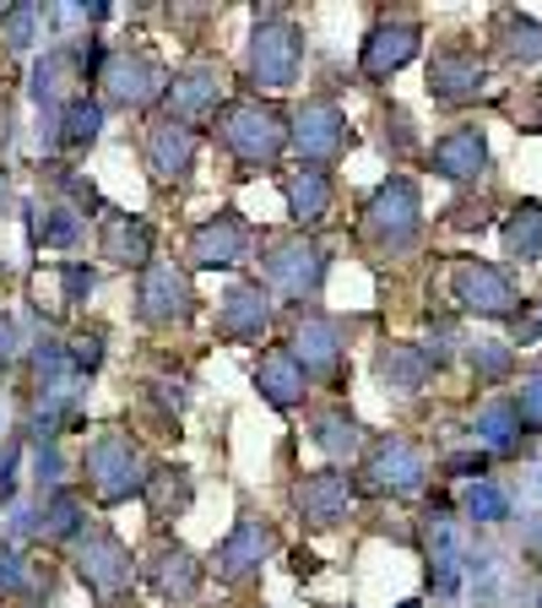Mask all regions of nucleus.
I'll use <instances>...</instances> for the list:
<instances>
[{
    "label": "nucleus",
    "instance_id": "obj_1",
    "mask_svg": "<svg viewBox=\"0 0 542 608\" xmlns=\"http://www.w3.org/2000/svg\"><path fill=\"white\" fill-rule=\"evenodd\" d=\"M82 472L98 494V505H126V500H141L146 494V478H152V461L141 456L126 430H104L93 435V446L82 456Z\"/></svg>",
    "mask_w": 542,
    "mask_h": 608
},
{
    "label": "nucleus",
    "instance_id": "obj_2",
    "mask_svg": "<svg viewBox=\"0 0 542 608\" xmlns=\"http://www.w3.org/2000/svg\"><path fill=\"white\" fill-rule=\"evenodd\" d=\"M417 229H423V190H417V179L391 174V179L369 196V207H364V234H369L375 250L402 256V250L417 245Z\"/></svg>",
    "mask_w": 542,
    "mask_h": 608
},
{
    "label": "nucleus",
    "instance_id": "obj_3",
    "mask_svg": "<svg viewBox=\"0 0 542 608\" xmlns=\"http://www.w3.org/2000/svg\"><path fill=\"white\" fill-rule=\"evenodd\" d=\"M245 66H250V82L271 87V93H287L298 82V71H304V33L276 5L261 11V22L250 33V60Z\"/></svg>",
    "mask_w": 542,
    "mask_h": 608
},
{
    "label": "nucleus",
    "instance_id": "obj_4",
    "mask_svg": "<svg viewBox=\"0 0 542 608\" xmlns=\"http://www.w3.org/2000/svg\"><path fill=\"white\" fill-rule=\"evenodd\" d=\"M217 137L245 168H271L282 157V148H287V120L271 104H261V98H239V104L223 109Z\"/></svg>",
    "mask_w": 542,
    "mask_h": 608
},
{
    "label": "nucleus",
    "instance_id": "obj_5",
    "mask_svg": "<svg viewBox=\"0 0 542 608\" xmlns=\"http://www.w3.org/2000/svg\"><path fill=\"white\" fill-rule=\"evenodd\" d=\"M326 250L315 245V239H304V234H293V239H276L267 245V256H261V272H267V294L276 300H315L320 294V283H326Z\"/></svg>",
    "mask_w": 542,
    "mask_h": 608
},
{
    "label": "nucleus",
    "instance_id": "obj_6",
    "mask_svg": "<svg viewBox=\"0 0 542 608\" xmlns=\"http://www.w3.org/2000/svg\"><path fill=\"white\" fill-rule=\"evenodd\" d=\"M136 315H141L146 326H157V331L185 326V320L196 315V289H190V278H185L174 261H152V267H141V283H136Z\"/></svg>",
    "mask_w": 542,
    "mask_h": 608
},
{
    "label": "nucleus",
    "instance_id": "obj_7",
    "mask_svg": "<svg viewBox=\"0 0 542 608\" xmlns=\"http://www.w3.org/2000/svg\"><path fill=\"white\" fill-rule=\"evenodd\" d=\"M353 505H358V483L342 467H320V472H304L293 483V511L309 527H337V522L353 516Z\"/></svg>",
    "mask_w": 542,
    "mask_h": 608
},
{
    "label": "nucleus",
    "instance_id": "obj_8",
    "mask_svg": "<svg viewBox=\"0 0 542 608\" xmlns=\"http://www.w3.org/2000/svg\"><path fill=\"white\" fill-rule=\"evenodd\" d=\"M287 142L298 148V157H309V168L342 157V148H347V115H342V104H337V98H309V104H298V109H293V126H287Z\"/></svg>",
    "mask_w": 542,
    "mask_h": 608
},
{
    "label": "nucleus",
    "instance_id": "obj_9",
    "mask_svg": "<svg viewBox=\"0 0 542 608\" xmlns=\"http://www.w3.org/2000/svg\"><path fill=\"white\" fill-rule=\"evenodd\" d=\"M271 522L261 516H239L234 522V533L217 543V554H212V571H217V582L223 587H245V582H256L261 576V565L271 560Z\"/></svg>",
    "mask_w": 542,
    "mask_h": 608
},
{
    "label": "nucleus",
    "instance_id": "obj_10",
    "mask_svg": "<svg viewBox=\"0 0 542 608\" xmlns=\"http://www.w3.org/2000/svg\"><path fill=\"white\" fill-rule=\"evenodd\" d=\"M98 82H104V98L115 109H146V104H157L168 93V71L152 55H115L98 71Z\"/></svg>",
    "mask_w": 542,
    "mask_h": 608
},
{
    "label": "nucleus",
    "instance_id": "obj_11",
    "mask_svg": "<svg viewBox=\"0 0 542 608\" xmlns=\"http://www.w3.org/2000/svg\"><path fill=\"white\" fill-rule=\"evenodd\" d=\"M450 294L456 304L467 309V315H516V283L499 272V267H488V261H456V272H450Z\"/></svg>",
    "mask_w": 542,
    "mask_h": 608
},
{
    "label": "nucleus",
    "instance_id": "obj_12",
    "mask_svg": "<svg viewBox=\"0 0 542 608\" xmlns=\"http://www.w3.org/2000/svg\"><path fill=\"white\" fill-rule=\"evenodd\" d=\"M76 571H82V582H87L98 598H120L136 582L131 549H126L115 533H87V538H76Z\"/></svg>",
    "mask_w": 542,
    "mask_h": 608
},
{
    "label": "nucleus",
    "instance_id": "obj_13",
    "mask_svg": "<svg viewBox=\"0 0 542 608\" xmlns=\"http://www.w3.org/2000/svg\"><path fill=\"white\" fill-rule=\"evenodd\" d=\"M196 152H201L196 126H185V120H174V115H157V120L146 126V168H152L157 185H179V179H190Z\"/></svg>",
    "mask_w": 542,
    "mask_h": 608
},
{
    "label": "nucleus",
    "instance_id": "obj_14",
    "mask_svg": "<svg viewBox=\"0 0 542 608\" xmlns=\"http://www.w3.org/2000/svg\"><path fill=\"white\" fill-rule=\"evenodd\" d=\"M347 326L337 315H304L298 331H293V359L304 364V375H326V381H342V353H347Z\"/></svg>",
    "mask_w": 542,
    "mask_h": 608
},
{
    "label": "nucleus",
    "instance_id": "obj_15",
    "mask_svg": "<svg viewBox=\"0 0 542 608\" xmlns=\"http://www.w3.org/2000/svg\"><path fill=\"white\" fill-rule=\"evenodd\" d=\"M364 472H369V483H375L380 494H417L423 478H428V461H423V452H417L412 441L386 435V441H375Z\"/></svg>",
    "mask_w": 542,
    "mask_h": 608
},
{
    "label": "nucleus",
    "instance_id": "obj_16",
    "mask_svg": "<svg viewBox=\"0 0 542 608\" xmlns=\"http://www.w3.org/2000/svg\"><path fill=\"white\" fill-rule=\"evenodd\" d=\"M250 256V223L239 212H217L190 234V267H239Z\"/></svg>",
    "mask_w": 542,
    "mask_h": 608
},
{
    "label": "nucleus",
    "instance_id": "obj_17",
    "mask_svg": "<svg viewBox=\"0 0 542 608\" xmlns=\"http://www.w3.org/2000/svg\"><path fill=\"white\" fill-rule=\"evenodd\" d=\"M271 326V294L261 283H234L217 304V337L223 342H261Z\"/></svg>",
    "mask_w": 542,
    "mask_h": 608
},
{
    "label": "nucleus",
    "instance_id": "obj_18",
    "mask_svg": "<svg viewBox=\"0 0 542 608\" xmlns=\"http://www.w3.org/2000/svg\"><path fill=\"white\" fill-rule=\"evenodd\" d=\"M483 82H488V71L472 49H439L428 60V98L434 104H472L483 93Z\"/></svg>",
    "mask_w": 542,
    "mask_h": 608
},
{
    "label": "nucleus",
    "instance_id": "obj_19",
    "mask_svg": "<svg viewBox=\"0 0 542 608\" xmlns=\"http://www.w3.org/2000/svg\"><path fill=\"white\" fill-rule=\"evenodd\" d=\"M223 109V77L217 66H190L179 77H168V115L185 120V126H201V120H217Z\"/></svg>",
    "mask_w": 542,
    "mask_h": 608
},
{
    "label": "nucleus",
    "instance_id": "obj_20",
    "mask_svg": "<svg viewBox=\"0 0 542 608\" xmlns=\"http://www.w3.org/2000/svg\"><path fill=\"white\" fill-rule=\"evenodd\" d=\"M417 44H423V33H417V22H380L369 38H364V55H358V71L369 77V82H386V77H397L406 60L417 55Z\"/></svg>",
    "mask_w": 542,
    "mask_h": 608
},
{
    "label": "nucleus",
    "instance_id": "obj_21",
    "mask_svg": "<svg viewBox=\"0 0 542 608\" xmlns=\"http://www.w3.org/2000/svg\"><path fill=\"white\" fill-rule=\"evenodd\" d=\"M483 163H488V142H483V126H456L450 137H439L434 152H428V168L439 174V179H478L483 174Z\"/></svg>",
    "mask_w": 542,
    "mask_h": 608
},
{
    "label": "nucleus",
    "instance_id": "obj_22",
    "mask_svg": "<svg viewBox=\"0 0 542 608\" xmlns=\"http://www.w3.org/2000/svg\"><path fill=\"white\" fill-rule=\"evenodd\" d=\"M98 250H104V261H115V267H152V223L115 207V212L104 218V229H98Z\"/></svg>",
    "mask_w": 542,
    "mask_h": 608
},
{
    "label": "nucleus",
    "instance_id": "obj_23",
    "mask_svg": "<svg viewBox=\"0 0 542 608\" xmlns=\"http://www.w3.org/2000/svg\"><path fill=\"white\" fill-rule=\"evenodd\" d=\"M256 391L267 397L276 413H293V408L304 402V391H309V375H304V364H298L287 348H271V353H261V364H256Z\"/></svg>",
    "mask_w": 542,
    "mask_h": 608
},
{
    "label": "nucleus",
    "instance_id": "obj_24",
    "mask_svg": "<svg viewBox=\"0 0 542 608\" xmlns=\"http://www.w3.org/2000/svg\"><path fill=\"white\" fill-rule=\"evenodd\" d=\"M146 582H152V593H157L163 604H196V593H201V565L190 560V549L163 543V549L152 554V565H146Z\"/></svg>",
    "mask_w": 542,
    "mask_h": 608
},
{
    "label": "nucleus",
    "instance_id": "obj_25",
    "mask_svg": "<svg viewBox=\"0 0 542 608\" xmlns=\"http://www.w3.org/2000/svg\"><path fill=\"white\" fill-rule=\"evenodd\" d=\"M375 370H380L386 391H397V397H412V391H423V386H428V375H434V359H428L417 342H386V348H380V359H375Z\"/></svg>",
    "mask_w": 542,
    "mask_h": 608
},
{
    "label": "nucleus",
    "instance_id": "obj_26",
    "mask_svg": "<svg viewBox=\"0 0 542 608\" xmlns=\"http://www.w3.org/2000/svg\"><path fill=\"white\" fill-rule=\"evenodd\" d=\"M98 137H104V104L93 98H71L60 115H49V148L87 152Z\"/></svg>",
    "mask_w": 542,
    "mask_h": 608
},
{
    "label": "nucleus",
    "instance_id": "obj_27",
    "mask_svg": "<svg viewBox=\"0 0 542 608\" xmlns=\"http://www.w3.org/2000/svg\"><path fill=\"white\" fill-rule=\"evenodd\" d=\"M287 212H293L298 229L326 223V212H331V174H326V168H298V174H287Z\"/></svg>",
    "mask_w": 542,
    "mask_h": 608
},
{
    "label": "nucleus",
    "instance_id": "obj_28",
    "mask_svg": "<svg viewBox=\"0 0 542 608\" xmlns=\"http://www.w3.org/2000/svg\"><path fill=\"white\" fill-rule=\"evenodd\" d=\"M146 511L157 516V522H168V516H185L190 511V500H196V483H190V472L185 467H152V478H146Z\"/></svg>",
    "mask_w": 542,
    "mask_h": 608
},
{
    "label": "nucleus",
    "instance_id": "obj_29",
    "mask_svg": "<svg viewBox=\"0 0 542 608\" xmlns=\"http://www.w3.org/2000/svg\"><path fill=\"white\" fill-rule=\"evenodd\" d=\"M472 430H478V441L488 446V456H516L527 424H521V408H516V402H488Z\"/></svg>",
    "mask_w": 542,
    "mask_h": 608
},
{
    "label": "nucleus",
    "instance_id": "obj_30",
    "mask_svg": "<svg viewBox=\"0 0 542 608\" xmlns=\"http://www.w3.org/2000/svg\"><path fill=\"white\" fill-rule=\"evenodd\" d=\"M505 256L542 261V201H521V207L505 218Z\"/></svg>",
    "mask_w": 542,
    "mask_h": 608
},
{
    "label": "nucleus",
    "instance_id": "obj_31",
    "mask_svg": "<svg viewBox=\"0 0 542 608\" xmlns=\"http://www.w3.org/2000/svg\"><path fill=\"white\" fill-rule=\"evenodd\" d=\"M309 441H315L326 456H337V461H342V456H353L358 446H364V430H358V419H353V413L331 408V413H320V419H315Z\"/></svg>",
    "mask_w": 542,
    "mask_h": 608
},
{
    "label": "nucleus",
    "instance_id": "obj_32",
    "mask_svg": "<svg viewBox=\"0 0 542 608\" xmlns=\"http://www.w3.org/2000/svg\"><path fill=\"white\" fill-rule=\"evenodd\" d=\"M467 364L478 370V381H505V375L516 370V348L499 342V337H478V342L467 348Z\"/></svg>",
    "mask_w": 542,
    "mask_h": 608
},
{
    "label": "nucleus",
    "instance_id": "obj_33",
    "mask_svg": "<svg viewBox=\"0 0 542 608\" xmlns=\"http://www.w3.org/2000/svg\"><path fill=\"white\" fill-rule=\"evenodd\" d=\"M38 533L44 538H82V500L71 494V489H60V494H49V511H44V522H38Z\"/></svg>",
    "mask_w": 542,
    "mask_h": 608
},
{
    "label": "nucleus",
    "instance_id": "obj_34",
    "mask_svg": "<svg viewBox=\"0 0 542 608\" xmlns=\"http://www.w3.org/2000/svg\"><path fill=\"white\" fill-rule=\"evenodd\" d=\"M461 511L472 516V522H483V527H494V522H505L510 516V500H505V489L499 483H488V478H478L467 494H461Z\"/></svg>",
    "mask_w": 542,
    "mask_h": 608
},
{
    "label": "nucleus",
    "instance_id": "obj_35",
    "mask_svg": "<svg viewBox=\"0 0 542 608\" xmlns=\"http://www.w3.org/2000/svg\"><path fill=\"white\" fill-rule=\"evenodd\" d=\"M33 239H44L49 250H71V245L82 239V212H71V207H49L44 223H33Z\"/></svg>",
    "mask_w": 542,
    "mask_h": 608
},
{
    "label": "nucleus",
    "instance_id": "obj_36",
    "mask_svg": "<svg viewBox=\"0 0 542 608\" xmlns=\"http://www.w3.org/2000/svg\"><path fill=\"white\" fill-rule=\"evenodd\" d=\"M505 55L521 60V66H538L542 60V22H532V16H510V22H505Z\"/></svg>",
    "mask_w": 542,
    "mask_h": 608
},
{
    "label": "nucleus",
    "instance_id": "obj_37",
    "mask_svg": "<svg viewBox=\"0 0 542 608\" xmlns=\"http://www.w3.org/2000/svg\"><path fill=\"white\" fill-rule=\"evenodd\" d=\"M38 16H44V5H11V11H5L0 38H5V49H11V55L33 49V38H38Z\"/></svg>",
    "mask_w": 542,
    "mask_h": 608
},
{
    "label": "nucleus",
    "instance_id": "obj_38",
    "mask_svg": "<svg viewBox=\"0 0 542 608\" xmlns=\"http://www.w3.org/2000/svg\"><path fill=\"white\" fill-rule=\"evenodd\" d=\"M60 71H66V55H60V49H49V55L33 66V87H27V93H33L38 109H55V98H60Z\"/></svg>",
    "mask_w": 542,
    "mask_h": 608
},
{
    "label": "nucleus",
    "instance_id": "obj_39",
    "mask_svg": "<svg viewBox=\"0 0 542 608\" xmlns=\"http://www.w3.org/2000/svg\"><path fill=\"white\" fill-rule=\"evenodd\" d=\"M66 359H71V375H93L104 364V331H76Z\"/></svg>",
    "mask_w": 542,
    "mask_h": 608
},
{
    "label": "nucleus",
    "instance_id": "obj_40",
    "mask_svg": "<svg viewBox=\"0 0 542 608\" xmlns=\"http://www.w3.org/2000/svg\"><path fill=\"white\" fill-rule=\"evenodd\" d=\"M60 467H66V461H60V446H55V441H38V452H33V478H38L44 494H60V478H66Z\"/></svg>",
    "mask_w": 542,
    "mask_h": 608
},
{
    "label": "nucleus",
    "instance_id": "obj_41",
    "mask_svg": "<svg viewBox=\"0 0 542 608\" xmlns=\"http://www.w3.org/2000/svg\"><path fill=\"white\" fill-rule=\"evenodd\" d=\"M60 289H66V304H82L98 289V272H93L87 261H66V267H60Z\"/></svg>",
    "mask_w": 542,
    "mask_h": 608
},
{
    "label": "nucleus",
    "instance_id": "obj_42",
    "mask_svg": "<svg viewBox=\"0 0 542 608\" xmlns=\"http://www.w3.org/2000/svg\"><path fill=\"white\" fill-rule=\"evenodd\" d=\"M516 408H521V424H527V430H538V435H542V370H538V375H527V381H521V402H516Z\"/></svg>",
    "mask_w": 542,
    "mask_h": 608
},
{
    "label": "nucleus",
    "instance_id": "obj_43",
    "mask_svg": "<svg viewBox=\"0 0 542 608\" xmlns=\"http://www.w3.org/2000/svg\"><path fill=\"white\" fill-rule=\"evenodd\" d=\"M22 582H27L22 554H16L11 543H0V593H22Z\"/></svg>",
    "mask_w": 542,
    "mask_h": 608
},
{
    "label": "nucleus",
    "instance_id": "obj_44",
    "mask_svg": "<svg viewBox=\"0 0 542 608\" xmlns=\"http://www.w3.org/2000/svg\"><path fill=\"white\" fill-rule=\"evenodd\" d=\"M412 142H417V137H412V120H406L402 109H391V115H386V148H391V157L412 152Z\"/></svg>",
    "mask_w": 542,
    "mask_h": 608
},
{
    "label": "nucleus",
    "instance_id": "obj_45",
    "mask_svg": "<svg viewBox=\"0 0 542 608\" xmlns=\"http://www.w3.org/2000/svg\"><path fill=\"white\" fill-rule=\"evenodd\" d=\"M445 472H450V478H483V472H488V452H456V456H445Z\"/></svg>",
    "mask_w": 542,
    "mask_h": 608
},
{
    "label": "nucleus",
    "instance_id": "obj_46",
    "mask_svg": "<svg viewBox=\"0 0 542 608\" xmlns=\"http://www.w3.org/2000/svg\"><path fill=\"white\" fill-rule=\"evenodd\" d=\"M16 353H22V331H16V320L0 315V364H11Z\"/></svg>",
    "mask_w": 542,
    "mask_h": 608
},
{
    "label": "nucleus",
    "instance_id": "obj_47",
    "mask_svg": "<svg viewBox=\"0 0 542 608\" xmlns=\"http://www.w3.org/2000/svg\"><path fill=\"white\" fill-rule=\"evenodd\" d=\"M516 131H542V98L516 104Z\"/></svg>",
    "mask_w": 542,
    "mask_h": 608
},
{
    "label": "nucleus",
    "instance_id": "obj_48",
    "mask_svg": "<svg viewBox=\"0 0 542 608\" xmlns=\"http://www.w3.org/2000/svg\"><path fill=\"white\" fill-rule=\"evenodd\" d=\"M450 223H456V229H483V223H488V207H456Z\"/></svg>",
    "mask_w": 542,
    "mask_h": 608
},
{
    "label": "nucleus",
    "instance_id": "obj_49",
    "mask_svg": "<svg viewBox=\"0 0 542 608\" xmlns=\"http://www.w3.org/2000/svg\"><path fill=\"white\" fill-rule=\"evenodd\" d=\"M287 560H293V576H315V571H320V560H315L309 549H293Z\"/></svg>",
    "mask_w": 542,
    "mask_h": 608
},
{
    "label": "nucleus",
    "instance_id": "obj_50",
    "mask_svg": "<svg viewBox=\"0 0 542 608\" xmlns=\"http://www.w3.org/2000/svg\"><path fill=\"white\" fill-rule=\"evenodd\" d=\"M516 337H542V315H527V320H516Z\"/></svg>",
    "mask_w": 542,
    "mask_h": 608
},
{
    "label": "nucleus",
    "instance_id": "obj_51",
    "mask_svg": "<svg viewBox=\"0 0 542 608\" xmlns=\"http://www.w3.org/2000/svg\"><path fill=\"white\" fill-rule=\"evenodd\" d=\"M527 608H542V582H532V587H527Z\"/></svg>",
    "mask_w": 542,
    "mask_h": 608
},
{
    "label": "nucleus",
    "instance_id": "obj_52",
    "mask_svg": "<svg viewBox=\"0 0 542 608\" xmlns=\"http://www.w3.org/2000/svg\"><path fill=\"white\" fill-rule=\"evenodd\" d=\"M0 201H5V174H0Z\"/></svg>",
    "mask_w": 542,
    "mask_h": 608
},
{
    "label": "nucleus",
    "instance_id": "obj_53",
    "mask_svg": "<svg viewBox=\"0 0 542 608\" xmlns=\"http://www.w3.org/2000/svg\"><path fill=\"white\" fill-rule=\"evenodd\" d=\"M397 608H423V604H397Z\"/></svg>",
    "mask_w": 542,
    "mask_h": 608
}]
</instances>
